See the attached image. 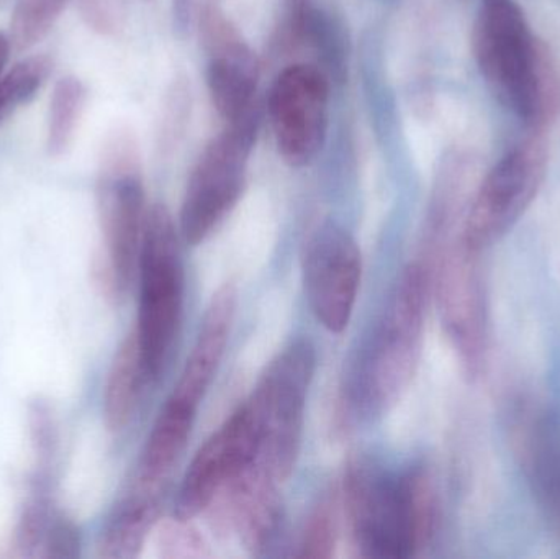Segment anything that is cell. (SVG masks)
<instances>
[{"mask_svg":"<svg viewBox=\"0 0 560 559\" xmlns=\"http://www.w3.org/2000/svg\"><path fill=\"white\" fill-rule=\"evenodd\" d=\"M345 509L359 555L408 559L427 550L436 531L438 498L423 466L390 473L358 458L345 476Z\"/></svg>","mask_w":560,"mask_h":559,"instance_id":"cell-1","label":"cell"},{"mask_svg":"<svg viewBox=\"0 0 560 559\" xmlns=\"http://www.w3.org/2000/svg\"><path fill=\"white\" fill-rule=\"evenodd\" d=\"M472 51L490 91L533 131L542 133L558 118V61L515 0H482Z\"/></svg>","mask_w":560,"mask_h":559,"instance_id":"cell-2","label":"cell"},{"mask_svg":"<svg viewBox=\"0 0 560 559\" xmlns=\"http://www.w3.org/2000/svg\"><path fill=\"white\" fill-rule=\"evenodd\" d=\"M430 289V268L421 263L407 266L395 282L352 376L351 403L362 416L387 414L413 381Z\"/></svg>","mask_w":560,"mask_h":559,"instance_id":"cell-3","label":"cell"},{"mask_svg":"<svg viewBox=\"0 0 560 559\" xmlns=\"http://www.w3.org/2000/svg\"><path fill=\"white\" fill-rule=\"evenodd\" d=\"M97 210L104 238L98 278L112 298H120L138 269L148 212L140 148L131 131L117 130L104 144L97 180Z\"/></svg>","mask_w":560,"mask_h":559,"instance_id":"cell-4","label":"cell"},{"mask_svg":"<svg viewBox=\"0 0 560 559\" xmlns=\"http://www.w3.org/2000/svg\"><path fill=\"white\" fill-rule=\"evenodd\" d=\"M315 348L296 340L268 364L249 397L261 465L278 482L290 478L302 450L306 397L315 374Z\"/></svg>","mask_w":560,"mask_h":559,"instance_id":"cell-5","label":"cell"},{"mask_svg":"<svg viewBox=\"0 0 560 559\" xmlns=\"http://www.w3.org/2000/svg\"><path fill=\"white\" fill-rule=\"evenodd\" d=\"M140 305L135 328L148 380L163 373L180 324L184 266L173 216L156 203L148 209L141 238Z\"/></svg>","mask_w":560,"mask_h":559,"instance_id":"cell-6","label":"cell"},{"mask_svg":"<svg viewBox=\"0 0 560 559\" xmlns=\"http://www.w3.org/2000/svg\"><path fill=\"white\" fill-rule=\"evenodd\" d=\"M428 226L434 249V271L430 276L441 322L467 376L477 377L486 364L489 348V317L479 255L460 240L463 223Z\"/></svg>","mask_w":560,"mask_h":559,"instance_id":"cell-7","label":"cell"},{"mask_svg":"<svg viewBox=\"0 0 560 559\" xmlns=\"http://www.w3.org/2000/svg\"><path fill=\"white\" fill-rule=\"evenodd\" d=\"M510 148L477 184L467 203L460 240L480 253L500 242L532 207L548 174V147L541 131Z\"/></svg>","mask_w":560,"mask_h":559,"instance_id":"cell-8","label":"cell"},{"mask_svg":"<svg viewBox=\"0 0 560 559\" xmlns=\"http://www.w3.org/2000/svg\"><path fill=\"white\" fill-rule=\"evenodd\" d=\"M259 130V110L232 121L200 154L187 180L180 209V235L189 245L207 236L238 203L248 177L249 156Z\"/></svg>","mask_w":560,"mask_h":559,"instance_id":"cell-9","label":"cell"},{"mask_svg":"<svg viewBox=\"0 0 560 559\" xmlns=\"http://www.w3.org/2000/svg\"><path fill=\"white\" fill-rule=\"evenodd\" d=\"M269 117L283 163L308 166L326 141L329 79L313 65L287 66L272 84Z\"/></svg>","mask_w":560,"mask_h":559,"instance_id":"cell-10","label":"cell"},{"mask_svg":"<svg viewBox=\"0 0 560 559\" xmlns=\"http://www.w3.org/2000/svg\"><path fill=\"white\" fill-rule=\"evenodd\" d=\"M302 272L316 321L341 334L351 321L362 275L361 249L351 233L332 220L322 223L306 242Z\"/></svg>","mask_w":560,"mask_h":559,"instance_id":"cell-11","label":"cell"},{"mask_svg":"<svg viewBox=\"0 0 560 559\" xmlns=\"http://www.w3.org/2000/svg\"><path fill=\"white\" fill-rule=\"evenodd\" d=\"M258 456V435L248 407L242 406L194 456L177 498L176 517L192 521Z\"/></svg>","mask_w":560,"mask_h":559,"instance_id":"cell-12","label":"cell"},{"mask_svg":"<svg viewBox=\"0 0 560 559\" xmlns=\"http://www.w3.org/2000/svg\"><path fill=\"white\" fill-rule=\"evenodd\" d=\"M217 499L223 501L226 525L253 555H268L283 528L278 481L258 463L246 466Z\"/></svg>","mask_w":560,"mask_h":559,"instance_id":"cell-13","label":"cell"},{"mask_svg":"<svg viewBox=\"0 0 560 559\" xmlns=\"http://www.w3.org/2000/svg\"><path fill=\"white\" fill-rule=\"evenodd\" d=\"M236 304L238 292L232 282H226L212 295L196 343L187 357L173 394L167 399L170 403L197 414L225 354L235 322Z\"/></svg>","mask_w":560,"mask_h":559,"instance_id":"cell-14","label":"cell"},{"mask_svg":"<svg viewBox=\"0 0 560 559\" xmlns=\"http://www.w3.org/2000/svg\"><path fill=\"white\" fill-rule=\"evenodd\" d=\"M210 56L207 85L213 107L229 124L255 110L259 65L242 33L207 49Z\"/></svg>","mask_w":560,"mask_h":559,"instance_id":"cell-15","label":"cell"},{"mask_svg":"<svg viewBox=\"0 0 560 559\" xmlns=\"http://www.w3.org/2000/svg\"><path fill=\"white\" fill-rule=\"evenodd\" d=\"M197 414L166 400L141 453L137 485L163 491L164 485L186 449Z\"/></svg>","mask_w":560,"mask_h":559,"instance_id":"cell-16","label":"cell"},{"mask_svg":"<svg viewBox=\"0 0 560 559\" xmlns=\"http://www.w3.org/2000/svg\"><path fill=\"white\" fill-rule=\"evenodd\" d=\"M161 492L138 488L115 509L98 541V557L130 559L140 555L148 535L156 527Z\"/></svg>","mask_w":560,"mask_h":559,"instance_id":"cell-17","label":"cell"},{"mask_svg":"<svg viewBox=\"0 0 560 559\" xmlns=\"http://www.w3.org/2000/svg\"><path fill=\"white\" fill-rule=\"evenodd\" d=\"M144 381L150 380L133 330L121 341L108 370L104 391V419L108 430L118 432L130 423Z\"/></svg>","mask_w":560,"mask_h":559,"instance_id":"cell-18","label":"cell"},{"mask_svg":"<svg viewBox=\"0 0 560 559\" xmlns=\"http://www.w3.org/2000/svg\"><path fill=\"white\" fill-rule=\"evenodd\" d=\"M85 89L75 78H65L55 85L49 102L46 147L52 156H61L71 147L79 118L84 110Z\"/></svg>","mask_w":560,"mask_h":559,"instance_id":"cell-19","label":"cell"},{"mask_svg":"<svg viewBox=\"0 0 560 559\" xmlns=\"http://www.w3.org/2000/svg\"><path fill=\"white\" fill-rule=\"evenodd\" d=\"M68 0H16L10 23V43L16 51H25L42 42Z\"/></svg>","mask_w":560,"mask_h":559,"instance_id":"cell-20","label":"cell"},{"mask_svg":"<svg viewBox=\"0 0 560 559\" xmlns=\"http://www.w3.org/2000/svg\"><path fill=\"white\" fill-rule=\"evenodd\" d=\"M51 72V61L46 56H32L16 62L3 78H0V97L10 110L26 104L35 97Z\"/></svg>","mask_w":560,"mask_h":559,"instance_id":"cell-21","label":"cell"},{"mask_svg":"<svg viewBox=\"0 0 560 559\" xmlns=\"http://www.w3.org/2000/svg\"><path fill=\"white\" fill-rule=\"evenodd\" d=\"M338 541V514L336 501L319 502L306 521L300 544L302 558H331Z\"/></svg>","mask_w":560,"mask_h":559,"instance_id":"cell-22","label":"cell"},{"mask_svg":"<svg viewBox=\"0 0 560 559\" xmlns=\"http://www.w3.org/2000/svg\"><path fill=\"white\" fill-rule=\"evenodd\" d=\"M156 550L161 558H210L209 545L190 521L176 517L158 527Z\"/></svg>","mask_w":560,"mask_h":559,"instance_id":"cell-23","label":"cell"},{"mask_svg":"<svg viewBox=\"0 0 560 559\" xmlns=\"http://www.w3.org/2000/svg\"><path fill=\"white\" fill-rule=\"evenodd\" d=\"M51 519L48 505L39 499L25 509L20 521L19 534H16V548L23 557H38Z\"/></svg>","mask_w":560,"mask_h":559,"instance_id":"cell-24","label":"cell"},{"mask_svg":"<svg viewBox=\"0 0 560 559\" xmlns=\"http://www.w3.org/2000/svg\"><path fill=\"white\" fill-rule=\"evenodd\" d=\"M79 548H81V538H79L78 528L66 519L52 515L48 531H46L45 538H43L38 557L75 558L79 555Z\"/></svg>","mask_w":560,"mask_h":559,"instance_id":"cell-25","label":"cell"},{"mask_svg":"<svg viewBox=\"0 0 560 559\" xmlns=\"http://www.w3.org/2000/svg\"><path fill=\"white\" fill-rule=\"evenodd\" d=\"M81 12L89 26L110 35L120 26V12L115 0H81Z\"/></svg>","mask_w":560,"mask_h":559,"instance_id":"cell-26","label":"cell"},{"mask_svg":"<svg viewBox=\"0 0 560 559\" xmlns=\"http://www.w3.org/2000/svg\"><path fill=\"white\" fill-rule=\"evenodd\" d=\"M33 433H35L36 452L42 456H49L51 453V423L46 419V414L43 410L36 409L32 414Z\"/></svg>","mask_w":560,"mask_h":559,"instance_id":"cell-27","label":"cell"},{"mask_svg":"<svg viewBox=\"0 0 560 559\" xmlns=\"http://www.w3.org/2000/svg\"><path fill=\"white\" fill-rule=\"evenodd\" d=\"M10 45H12V43H10L9 36L0 33V74H2L3 68H5L7 65V59H9Z\"/></svg>","mask_w":560,"mask_h":559,"instance_id":"cell-28","label":"cell"}]
</instances>
